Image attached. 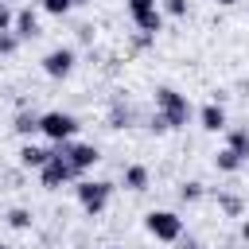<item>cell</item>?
<instances>
[{
    "label": "cell",
    "mask_w": 249,
    "mask_h": 249,
    "mask_svg": "<svg viewBox=\"0 0 249 249\" xmlns=\"http://www.w3.org/2000/svg\"><path fill=\"white\" fill-rule=\"evenodd\" d=\"M74 195H78L82 210H86L89 218H97V214H101V210L109 206L113 183H105V179H78V183H74Z\"/></svg>",
    "instance_id": "obj_2"
},
{
    "label": "cell",
    "mask_w": 249,
    "mask_h": 249,
    "mask_svg": "<svg viewBox=\"0 0 249 249\" xmlns=\"http://www.w3.org/2000/svg\"><path fill=\"white\" fill-rule=\"evenodd\" d=\"M179 198H183V202H198V198H202V183H195V179L183 183V187H179Z\"/></svg>",
    "instance_id": "obj_18"
},
{
    "label": "cell",
    "mask_w": 249,
    "mask_h": 249,
    "mask_svg": "<svg viewBox=\"0 0 249 249\" xmlns=\"http://www.w3.org/2000/svg\"><path fill=\"white\" fill-rule=\"evenodd\" d=\"M39 132H43L51 144H66V140H74V132H78V121H74V113L51 109V113H39Z\"/></svg>",
    "instance_id": "obj_3"
},
{
    "label": "cell",
    "mask_w": 249,
    "mask_h": 249,
    "mask_svg": "<svg viewBox=\"0 0 249 249\" xmlns=\"http://www.w3.org/2000/svg\"><path fill=\"white\" fill-rule=\"evenodd\" d=\"M12 31H16L19 39H35V35H39V16H35L31 8H19V12H16V27H12Z\"/></svg>",
    "instance_id": "obj_11"
},
{
    "label": "cell",
    "mask_w": 249,
    "mask_h": 249,
    "mask_svg": "<svg viewBox=\"0 0 249 249\" xmlns=\"http://www.w3.org/2000/svg\"><path fill=\"white\" fill-rule=\"evenodd\" d=\"M218 4H222V8H230V4H237V0H218Z\"/></svg>",
    "instance_id": "obj_23"
},
{
    "label": "cell",
    "mask_w": 249,
    "mask_h": 249,
    "mask_svg": "<svg viewBox=\"0 0 249 249\" xmlns=\"http://www.w3.org/2000/svg\"><path fill=\"white\" fill-rule=\"evenodd\" d=\"M51 156H54V148H39V144H23L19 148V163L23 167H35V171H43Z\"/></svg>",
    "instance_id": "obj_10"
},
{
    "label": "cell",
    "mask_w": 249,
    "mask_h": 249,
    "mask_svg": "<svg viewBox=\"0 0 249 249\" xmlns=\"http://www.w3.org/2000/svg\"><path fill=\"white\" fill-rule=\"evenodd\" d=\"M0 249H8V245H0Z\"/></svg>",
    "instance_id": "obj_25"
},
{
    "label": "cell",
    "mask_w": 249,
    "mask_h": 249,
    "mask_svg": "<svg viewBox=\"0 0 249 249\" xmlns=\"http://www.w3.org/2000/svg\"><path fill=\"white\" fill-rule=\"evenodd\" d=\"M12 27H16V12L8 0H0V31H12Z\"/></svg>",
    "instance_id": "obj_20"
},
{
    "label": "cell",
    "mask_w": 249,
    "mask_h": 249,
    "mask_svg": "<svg viewBox=\"0 0 249 249\" xmlns=\"http://www.w3.org/2000/svg\"><path fill=\"white\" fill-rule=\"evenodd\" d=\"M16 47H19V35L16 31H0V54H16Z\"/></svg>",
    "instance_id": "obj_19"
},
{
    "label": "cell",
    "mask_w": 249,
    "mask_h": 249,
    "mask_svg": "<svg viewBox=\"0 0 249 249\" xmlns=\"http://www.w3.org/2000/svg\"><path fill=\"white\" fill-rule=\"evenodd\" d=\"M241 237H245V245H249V218L241 222Z\"/></svg>",
    "instance_id": "obj_22"
},
{
    "label": "cell",
    "mask_w": 249,
    "mask_h": 249,
    "mask_svg": "<svg viewBox=\"0 0 249 249\" xmlns=\"http://www.w3.org/2000/svg\"><path fill=\"white\" fill-rule=\"evenodd\" d=\"M39 179H43V187H47V191H58V187H66L70 179H78V171H74V167H70V160L54 148V156L47 160V167L39 171Z\"/></svg>",
    "instance_id": "obj_6"
},
{
    "label": "cell",
    "mask_w": 249,
    "mask_h": 249,
    "mask_svg": "<svg viewBox=\"0 0 249 249\" xmlns=\"http://www.w3.org/2000/svg\"><path fill=\"white\" fill-rule=\"evenodd\" d=\"M226 148H230L233 156H241V163H249V128H230Z\"/></svg>",
    "instance_id": "obj_12"
},
{
    "label": "cell",
    "mask_w": 249,
    "mask_h": 249,
    "mask_svg": "<svg viewBox=\"0 0 249 249\" xmlns=\"http://www.w3.org/2000/svg\"><path fill=\"white\" fill-rule=\"evenodd\" d=\"M39 8H43L47 16H66L74 4H70V0H39Z\"/></svg>",
    "instance_id": "obj_17"
},
{
    "label": "cell",
    "mask_w": 249,
    "mask_h": 249,
    "mask_svg": "<svg viewBox=\"0 0 249 249\" xmlns=\"http://www.w3.org/2000/svg\"><path fill=\"white\" fill-rule=\"evenodd\" d=\"M163 12L167 16H187V0H163Z\"/></svg>",
    "instance_id": "obj_21"
},
{
    "label": "cell",
    "mask_w": 249,
    "mask_h": 249,
    "mask_svg": "<svg viewBox=\"0 0 249 249\" xmlns=\"http://www.w3.org/2000/svg\"><path fill=\"white\" fill-rule=\"evenodd\" d=\"M144 230L156 241H179L183 237V218L175 210H148L144 214Z\"/></svg>",
    "instance_id": "obj_4"
},
{
    "label": "cell",
    "mask_w": 249,
    "mask_h": 249,
    "mask_svg": "<svg viewBox=\"0 0 249 249\" xmlns=\"http://www.w3.org/2000/svg\"><path fill=\"white\" fill-rule=\"evenodd\" d=\"M54 148H58V152L70 160V167H74L78 175H82V171H89V167L101 160V152H97L93 144H70V140H66V144H54Z\"/></svg>",
    "instance_id": "obj_8"
},
{
    "label": "cell",
    "mask_w": 249,
    "mask_h": 249,
    "mask_svg": "<svg viewBox=\"0 0 249 249\" xmlns=\"http://www.w3.org/2000/svg\"><path fill=\"white\" fill-rule=\"evenodd\" d=\"M148 167L144 163H132V167H124V187L128 191H148Z\"/></svg>",
    "instance_id": "obj_13"
},
{
    "label": "cell",
    "mask_w": 249,
    "mask_h": 249,
    "mask_svg": "<svg viewBox=\"0 0 249 249\" xmlns=\"http://www.w3.org/2000/svg\"><path fill=\"white\" fill-rule=\"evenodd\" d=\"M156 113L163 117L167 128H183V124L195 117L191 101H187L179 89H171V86H160V89H156Z\"/></svg>",
    "instance_id": "obj_1"
},
{
    "label": "cell",
    "mask_w": 249,
    "mask_h": 249,
    "mask_svg": "<svg viewBox=\"0 0 249 249\" xmlns=\"http://www.w3.org/2000/svg\"><path fill=\"white\" fill-rule=\"evenodd\" d=\"M8 226L12 230H31V210H23V206L8 210Z\"/></svg>",
    "instance_id": "obj_16"
},
{
    "label": "cell",
    "mask_w": 249,
    "mask_h": 249,
    "mask_svg": "<svg viewBox=\"0 0 249 249\" xmlns=\"http://www.w3.org/2000/svg\"><path fill=\"white\" fill-rule=\"evenodd\" d=\"M245 249H249V245H245Z\"/></svg>",
    "instance_id": "obj_26"
},
{
    "label": "cell",
    "mask_w": 249,
    "mask_h": 249,
    "mask_svg": "<svg viewBox=\"0 0 249 249\" xmlns=\"http://www.w3.org/2000/svg\"><path fill=\"white\" fill-rule=\"evenodd\" d=\"M70 4H86V0H70Z\"/></svg>",
    "instance_id": "obj_24"
},
{
    "label": "cell",
    "mask_w": 249,
    "mask_h": 249,
    "mask_svg": "<svg viewBox=\"0 0 249 249\" xmlns=\"http://www.w3.org/2000/svg\"><path fill=\"white\" fill-rule=\"evenodd\" d=\"M198 124H202L206 132H222V128H226V109H222L218 101L202 105V109H198Z\"/></svg>",
    "instance_id": "obj_9"
},
{
    "label": "cell",
    "mask_w": 249,
    "mask_h": 249,
    "mask_svg": "<svg viewBox=\"0 0 249 249\" xmlns=\"http://www.w3.org/2000/svg\"><path fill=\"white\" fill-rule=\"evenodd\" d=\"M74 62H78L74 47H54V51H47V54H43V74H47V78H54V82H62V78H70V74H74Z\"/></svg>",
    "instance_id": "obj_7"
},
{
    "label": "cell",
    "mask_w": 249,
    "mask_h": 249,
    "mask_svg": "<svg viewBox=\"0 0 249 249\" xmlns=\"http://www.w3.org/2000/svg\"><path fill=\"white\" fill-rule=\"evenodd\" d=\"M124 8H128L132 23H136L144 35H156V31L163 27V8H160V0H124Z\"/></svg>",
    "instance_id": "obj_5"
},
{
    "label": "cell",
    "mask_w": 249,
    "mask_h": 249,
    "mask_svg": "<svg viewBox=\"0 0 249 249\" xmlns=\"http://www.w3.org/2000/svg\"><path fill=\"white\" fill-rule=\"evenodd\" d=\"M16 132H19V136L39 132V117H35V113H19V117H16Z\"/></svg>",
    "instance_id": "obj_15"
},
{
    "label": "cell",
    "mask_w": 249,
    "mask_h": 249,
    "mask_svg": "<svg viewBox=\"0 0 249 249\" xmlns=\"http://www.w3.org/2000/svg\"><path fill=\"white\" fill-rule=\"evenodd\" d=\"M214 167H218V171H226V175H233V171H241V156H233L230 148H222V152L214 156Z\"/></svg>",
    "instance_id": "obj_14"
}]
</instances>
